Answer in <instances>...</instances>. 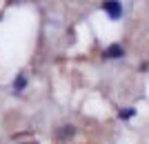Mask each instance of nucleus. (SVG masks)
<instances>
[{"label":"nucleus","instance_id":"5","mask_svg":"<svg viewBox=\"0 0 149 144\" xmlns=\"http://www.w3.org/2000/svg\"><path fill=\"white\" fill-rule=\"evenodd\" d=\"M67 135H74V129H71V126H65L60 131V138H67Z\"/></svg>","mask_w":149,"mask_h":144},{"label":"nucleus","instance_id":"3","mask_svg":"<svg viewBox=\"0 0 149 144\" xmlns=\"http://www.w3.org/2000/svg\"><path fill=\"white\" fill-rule=\"evenodd\" d=\"M25 87H27V78L25 75H18V78L13 80V91H22Z\"/></svg>","mask_w":149,"mask_h":144},{"label":"nucleus","instance_id":"2","mask_svg":"<svg viewBox=\"0 0 149 144\" xmlns=\"http://www.w3.org/2000/svg\"><path fill=\"white\" fill-rule=\"evenodd\" d=\"M102 56H105L107 60H116V58H123L125 56V49L120 47V44H109V47L102 51Z\"/></svg>","mask_w":149,"mask_h":144},{"label":"nucleus","instance_id":"4","mask_svg":"<svg viewBox=\"0 0 149 144\" xmlns=\"http://www.w3.org/2000/svg\"><path fill=\"white\" fill-rule=\"evenodd\" d=\"M120 120H129V118H134V115H136V109L134 107H129V109H120Z\"/></svg>","mask_w":149,"mask_h":144},{"label":"nucleus","instance_id":"1","mask_svg":"<svg viewBox=\"0 0 149 144\" xmlns=\"http://www.w3.org/2000/svg\"><path fill=\"white\" fill-rule=\"evenodd\" d=\"M102 9L109 13L111 20H118L120 16H123V5H120V0H105V2H102Z\"/></svg>","mask_w":149,"mask_h":144}]
</instances>
